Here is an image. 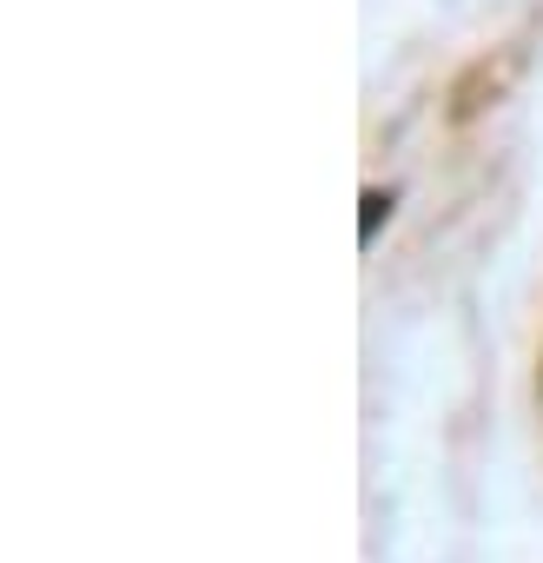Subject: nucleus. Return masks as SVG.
<instances>
[{
    "label": "nucleus",
    "instance_id": "obj_1",
    "mask_svg": "<svg viewBox=\"0 0 543 563\" xmlns=\"http://www.w3.org/2000/svg\"><path fill=\"white\" fill-rule=\"evenodd\" d=\"M510 74H517V54H497V60L464 67V80L451 87V120H470V113L497 107V100H503V87H510Z\"/></svg>",
    "mask_w": 543,
    "mask_h": 563
},
{
    "label": "nucleus",
    "instance_id": "obj_2",
    "mask_svg": "<svg viewBox=\"0 0 543 563\" xmlns=\"http://www.w3.org/2000/svg\"><path fill=\"white\" fill-rule=\"evenodd\" d=\"M385 212H391V192H378V186H372V192H365V219H358V239H372V232L385 225Z\"/></svg>",
    "mask_w": 543,
    "mask_h": 563
}]
</instances>
